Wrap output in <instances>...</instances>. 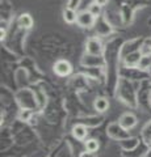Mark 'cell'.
<instances>
[{
  "label": "cell",
  "mask_w": 151,
  "mask_h": 157,
  "mask_svg": "<svg viewBox=\"0 0 151 157\" xmlns=\"http://www.w3.org/2000/svg\"><path fill=\"white\" fill-rule=\"evenodd\" d=\"M95 21H96V17L92 14L89 11H83L80 13H77V25L80 28H92L95 25Z\"/></svg>",
  "instance_id": "obj_1"
},
{
  "label": "cell",
  "mask_w": 151,
  "mask_h": 157,
  "mask_svg": "<svg viewBox=\"0 0 151 157\" xmlns=\"http://www.w3.org/2000/svg\"><path fill=\"white\" fill-rule=\"evenodd\" d=\"M54 72L55 75L61 76V77H65V76H69L70 73L72 72V66L69 60H65V59H59V60L55 62L54 64Z\"/></svg>",
  "instance_id": "obj_2"
},
{
  "label": "cell",
  "mask_w": 151,
  "mask_h": 157,
  "mask_svg": "<svg viewBox=\"0 0 151 157\" xmlns=\"http://www.w3.org/2000/svg\"><path fill=\"white\" fill-rule=\"evenodd\" d=\"M85 52L89 55H101L103 52V45H101L100 39L97 38H89L85 43Z\"/></svg>",
  "instance_id": "obj_3"
},
{
  "label": "cell",
  "mask_w": 151,
  "mask_h": 157,
  "mask_svg": "<svg viewBox=\"0 0 151 157\" xmlns=\"http://www.w3.org/2000/svg\"><path fill=\"white\" fill-rule=\"evenodd\" d=\"M108 135L113 139H126L129 137V134H128V130H125L124 127H121L120 123H112L109 127H108Z\"/></svg>",
  "instance_id": "obj_4"
},
{
  "label": "cell",
  "mask_w": 151,
  "mask_h": 157,
  "mask_svg": "<svg viewBox=\"0 0 151 157\" xmlns=\"http://www.w3.org/2000/svg\"><path fill=\"white\" fill-rule=\"evenodd\" d=\"M137 117L134 114H131V113H125V114L121 115L118 123L121 127H124L125 130H131L134 128L135 126H137Z\"/></svg>",
  "instance_id": "obj_5"
},
{
  "label": "cell",
  "mask_w": 151,
  "mask_h": 157,
  "mask_svg": "<svg viewBox=\"0 0 151 157\" xmlns=\"http://www.w3.org/2000/svg\"><path fill=\"white\" fill-rule=\"evenodd\" d=\"M143 54L139 50H134V51H131L129 52L128 55H125L124 58V64L126 67H135V66H138L139 64V62H141V58H142Z\"/></svg>",
  "instance_id": "obj_6"
},
{
  "label": "cell",
  "mask_w": 151,
  "mask_h": 157,
  "mask_svg": "<svg viewBox=\"0 0 151 157\" xmlns=\"http://www.w3.org/2000/svg\"><path fill=\"white\" fill-rule=\"evenodd\" d=\"M81 64L95 68V67L104 66V60L99 55H89V54H87V55H84V58L81 59Z\"/></svg>",
  "instance_id": "obj_7"
},
{
  "label": "cell",
  "mask_w": 151,
  "mask_h": 157,
  "mask_svg": "<svg viewBox=\"0 0 151 157\" xmlns=\"http://www.w3.org/2000/svg\"><path fill=\"white\" fill-rule=\"evenodd\" d=\"M72 135L77 140H84L87 135H88V130H87V127L83 123H77L72 127Z\"/></svg>",
  "instance_id": "obj_8"
},
{
  "label": "cell",
  "mask_w": 151,
  "mask_h": 157,
  "mask_svg": "<svg viewBox=\"0 0 151 157\" xmlns=\"http://www.w3.org/2000/svg\"><path fill=\"white\" fill-rule=\"evenodd\" d=\"M18 26H21L22 29H30L33 26V18L29 13H22L20 17L17 18Z\"/></svg>",
  "instance_id": "obj_9"
},
{
  "label": "cell",
  "mask_w": 151,
  "mask_h": 157,
  "mask_svg": "<svg viewBox=\"0 0 151 157\" xmlns=\"http://www.w3.org/2000/svg\"><path fill=\"white\" fill-rule=\"evenodd\" d=\"M93 107H95V110H97L99 113H104V111L108 110L109 102L104 97H97L95 100V102H93Z\"/></svg>",
  "instance_id": "obj_10"
},
{
  "label": "cell",
  "mask_w": 151,
  "mask_h": 157,
  "mask_svg": "<svg viewBox=\"0 0 151 157\" xmlns=\"http://www.w3.org/2000/svg\"><path fill=\"white\" fill-rule=\"evenodd\" d=\"M63 20H65L67 24H74V22H76V20H77L76 11H72V9L66 7V9L63 11Z\"/></svg>",
  "instance_id": "obj_11"
},
{
  "label": "cell",
  "mask_w": 151,
  "mask_h": 157,
  "mask_svg": "<svg viewBox=\"0 0 151 157\" xmlns=\"http://www.w3.org/2000/svg\"><path fill=\"white\" fill-rule=\"evenodd\" d=\"M120 143H121V147L125 149H134L135 147L138 145V139L137 137H126V139H122V140H120Z\"/></svg>",
  "instance_id": "obj_12"
},
{
  "label": "cell",
  "mask_w": 151,
  "mask_h": 157,
  "mask_svg": "<svg viewBox=\"0 0 151 157\" xmlns=\"http://www.w3.org/2000/svg\"><path fill=\"white\" fill-rule=\"evenodd\" d=\"M138 67L141 68V70H149V68H151V52L143 54L142 58H141V62H139Z\"/></svg>",
  "instance_id": "obj_13"
},
{
  "label": "cell",
  "mask_w": 151,
  "mask_h": 157,
  "mask_svg": "<svg viewBox=\"0 0 151 157\" xmlns=\"http://www.w3.org/2000/svg\"><path fill=\"white\" fill-rule=\"evenodd\" d=\"M84 147H85V151H88V152H97V149H99V141H97L96 139H88L84 143Z\"/></svg>",
  "instance_id": "obj_14"
},
{
  "label": "cell",
  "mask_w": 151,
  "mask_h": 157,
  "mask_svg": "<svg viewBox=\"0 0 151 157\" xmlns=\"http://www.w3.org/2000/svg\"><path fill=\"white\" fill-rule=\"evenodd\" d=\"M101 8H103V7H100L99 4L93 2V3H91V4H89L88 11H89L92 14H93L95 17H97V16H100V13H101Z\"/></svg>",
  "instance_id": "obj_15"
},
{
  "label": "cell",
  "mask_w": 151,
  "mask_h": 157,
  "mask_svg": "<svg viewBox=\"0 0 151 157\" xmlns=\"http://www.w3.org/2000/svg\"><path fill=\"white\" fill-rule=\"evenodd\" d=\"M81 4V0H67V8L72 9V11H77Z\"/></svg>",
  "instance_id": "obj_16"
},
{
  "label": "cell",
  "mask_w": 151,
  "mask_h": 157,
  "mask_svg": "<svg viewBox=\"0 0 151 157\" xmlns=\"http://www.w3.org/2000/svg\"><path fill=\"white\" fill-rule=\"evenodd\" d=\"M32 113L29 109H21L20 110V114H18V117H20L21 121H29V118H30Z\"/></svg>",
  "instance_id": "obj_17"
},
{
  "label": "cell",
  "mask_w": 151,
  "mask_h": 157,
  "mask_svg": "<svg viewBox=\"0 0 151 157\" xmlns=\"http://www.w3.org/2000/svg\"><path fill=\"white\" fill-rule=\"evenodd\" d=\"M79 157H96V153H95V152H88V151H85V152H81Z\"/></svg>",
  "instance_id": "obj_18"
},
{
  "label": "cell",
  "mask_w": 151,
  "mask_h": 157,
  "mask_svg": "<svg viewBox=\"0 0 151 157\" xmlns=\"http://www.w3.org/2000/svg\"><path fill=\"white\" fill-rule=\"evenodd\" d=\"M95 3H97L100 7H104V6L108 4V0H95Z\"/></svg>",
  "instance_id": "obj_19"
},
{
  "label": "cell",
  "mask_w": 151,
  "mask_h": 157,
  "mask_svg": "<svg viewBox=\"0 0 151 157\" xmlns=\"http://www.w3.org/2000/svg\"><path fill=\"white\" fill-rule=\"evenodd\" d=\"M4 38H6V26H2V41H3V39Z\"/></svg>",
  "instance_id": "obj_20"
},
{
  "label": "cell",
  "mask_w": 151,
  "mask_h": 157,
  "mask_svg": "<svg viewBox=\"0 0 151 157\" xmlns=\"http://www.w3.org/2000/svg\"><path fill=\"white\" fill-rule=\"evenodd\" d=\"M149 43H150V52H151V41H150Z\"/></svg>",
  "instance_id": "obj_21"
},
{
  "label": "cell",
  "mask_w": 151,
  "mask_h": 157,
  "mask_svg": "<svg viewBox=\"0 0 151 157\" xmlns=\"http://www.w3.org/2000/svg\"><path fill=\"white\" fill-rule=\"evenodd\" d=\"M150 144H151V136H150Z\"/></svg>",
  "instance_id": "obj_22"
}]
</instances>
